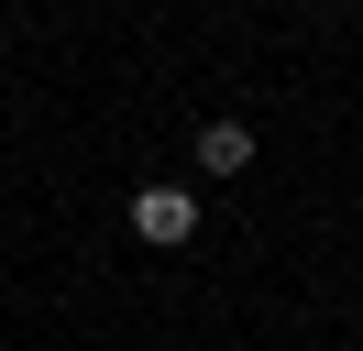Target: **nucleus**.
<instances>
[{"label":"nucleus","mask_w":363,"mask_h":351,"mask_svg":"<svg viewBox=\"0 0 363 351\" xmlns=\"http://www.w3.org/2000/svg\"><path fill=\"white\" fill-rule=\"evenodd\" d=\"M133 231L155 241V253H187V241H199V197L187 187H143L133 197Z\"/></svg>","instance_id":"1"},{"label":"nucleus","mask_w":363,"mask_h":351,"mask_svg":"<svg viewBox=\"0 0 363 351\" xmlns=\"http://www.w3.org/2000/svg\"><path fill=\"white\" fill-rule=\"evenodd\" d=\"M242 165H253V132L242 121H209L199 132V176H242Z\"/></svg>","instance_id":"2"}]
</instances>
